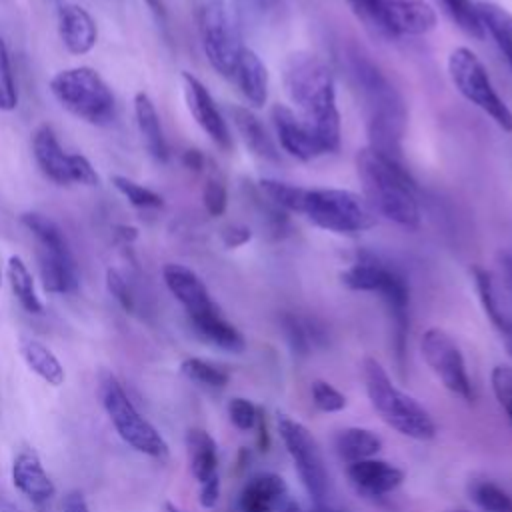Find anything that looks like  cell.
Returning a JSON list of instances; mask_svg holds the SVG:
<instances>
[{
  "label": "cell",
  "instance_id": "60d3db41",
  "mask_svg": "<svg viewBox=\"0 0 512 512\" xmlns=\"http://www.w3.org/2000/svg\"><path fill=\"white\" fill-rule=\"evenodd\" d=\"M106 288L124 312H134V294L130 290L128 280L124 278V274L120 270H116V268L106 270Z\"/></svg>",
  "mask_w": 512,
  "mask_h": 512
},
{
  "label": "cell",
  "instance_id": "e0dca14e",
  "mask_svg": "<svg viewBox=\"0 0 512 512\" xmlns=\"http://www.w3.org/2000/svg\"><path fill=\"white\" fill-rule=\"evenodd\" d=\"M10 476L14 488L36 506H42L56 496V486L48 476L40 454L30 446H24L14 454Z\"/></svg>",
  "mask_w": 512,
  "mask_h": 512
},
{
  "label": "cell",
  "instance_id": "d4e9b609",
  "mask_svg": "<svg viewBox=\"0 0 512 512\" xmlns=\"http://www.w3.org/2000/svg\"><path fill=\"white\" fill-rule=\"evenodd\" d=\"M190 326L194 328V332L208 344L226 350V352H242L246 348V340L242 336V332L228 322V318L222 314L220 308L202 314L198 318H190Z\"/></svg>",
  "mask_w": 512,
  "mask_h": 512
},
{
  "label": "cell",
  "instance_id": "ab89813d",
  "mask_svg": "<svg viewBox=\"0 0 512 512\" xmlns=\"http://www.w3.org/2000/svg\"><path fill=\"white\" fill-rule=\"evenodd\" d=\"M258 406L252 404L248 398L236 396L228 402V418L238 430H252L258 418Z\"/></svg>",
  "mask_w": 512,
  "mask_h": 512
},
{
  "label": "cell",
  "instance_id": "7bdbcfd3",
  "mask_svg": "<svg viewBox=\"0 0 512 512\" xmlns=\"http://www.w3.org/2000/svg\"><path fill=\"white\" fill-rule=\"evenodd\" d=\"M218 498H220V478L218 476L200 484L198 502L202 508H214L218 504Z\"/></svg>",
  "mask_w": 512,
  "mask_h": 512
},
{
  "label": "cell",
  "instance_id": "484cf974",
  "mask_svg": "<svg viewBox=\"0 0 512 512\" xmlns=\"http://www.w3.org/2000/svg\"><path fill=\"white\" fill-rule=\"evenodd\" d=\"M18 352L28 366L30 372H34L42 382L48 386H62L66 380V370L58 356L40 340L36 338H20Z\"/></svg>",
  "mask_w": 512,
  "mask_h": 512
},
{
  "label": "cell",
  "instance_id": "f35d334b",
  "mask_svg": "<svg viewBox=\"0 0 512 512\" xmlns=\"http://www.w3.org/2000/svg\"><path fill=\"white\" fill-rule=\"evenodd\" d=\"M490 380H492V390L498 404L502 406V410L512 422V366L508 364L494 366Z\"/></svg>",
  "mask_w": 512,
  "mask_h": 512
},
{
  "label": "cell",
  "instance_id": "9c48e42d",
  "mask_svg": "<svg viewBox=\"0 0 512 512\" xmlns=\"http://www.w3.org/2000/svg\"><path fill=\"white\" fill-rule=\"evenodd\" d=\"M50 92L72 116L88 124H108L116 112V98L106 80L90 66H72L50 78Z\"/></svg>",
  "mask_w": 512,
  "mask_h": 512
},
{
  "label": "cell",
  "instance_id": "836d02e7",
  "mask_svg": "<svg viewBox=\"0 0 512 512\" xmlns=\"http://www.w3.org/2000/svg\"><path fill=\"white\" fill-rule=\"evenodd\" d=\"M436 4L448 14V18L470 38L482 40L484 28L478 16V8L476 2L472 0H436Z\"/></svg>",
  "mask_w": 512,
  "mask_h": 512
},
{
  "label": "cell",
  "instance_id": "44dd1931",
  "mask_svg": "<svg viewBox=\"0 0 512 512\" xmlns=\"http://www.w3.org/2000/svg\"><path fill=\"white\" fill-rule=\"evenodd\" d=\"M288 486L282 476L274 472H260L252 476L240 496L238 510L240 512H278L280 506L288 500Z\"/></svg>",
  "mask_w": 512,
  "mask_h": 512
},
{
  "label": "cell",
  "instance_id": "f5cc1de1",
  "mask_svg": "<svg viewBox=\"0 0 512 512\" xmlns=\"http://www.w3.org/2000/svg\"><path fill=\"white\" fill-rule=\"evenodd\" d=\"M278 512H302V510H300L298 502H294V500H286V502L280 506V510H278Z\"/></svg>",
  "mask_w": 512,
  "mask_h": 512
},
{
  "label": "cell",
  "instance_id": "52a82bcc",
  "mask_svg": "<svg viewBox=\"0 0 512 512\" xmlns=\"http://www.w3.org/2000/svg\"><path fill=\"white\" fill-rule=\"evenodd\" d=\"M98 396L110 424L124 444L156 460H164L168 456V442L164 436L148 418L140 414L126 394L122 382L108 370H102L98 376Z\"/></svg>",
  "mask_w": 512,
  "mask_h": 512
},
{
  "label": "cell",
  "instance_id": "7dc6e473",
  "mask_svg": "<svg viewBox=\"0 0 512 512\" xmlns=\"http://www.w3.org/2000/svg\"><path fill=\"white\" fill-rule=\"evenodd\" d=\"M182 162H184V166H186V168H190V170H194V172H200V170H202V166H204V156H202V152H200V150L190 148V150H186V152H184Z\"/></svg>",
  "mask_w": 512,
  "mask_h": 512
},
{
  "label": "cell",
  "instance_id": "6f0895ef",
  "mask_svg": "<svg viewBox=\"0 0 512 512\" xmlns=\"http://www.w3.org/2000/svg\"><path fill=\"white\" fill-rule=\"evenodd\" d=\"M450 512H470V510H450Z\"/></svg>",
  "mask_w": 512,
  "mask_h": 512
},
{
  "label": "cell",
  "instance_id": "f6af8a7d",
  "mask_svg": "<svg viewBox=\"0 0 512 512\" xmlns=\"http://www.w3.org/2000/svg\"><path fill=\"white\" fill-rule=\"evenodd\" d=\"M222 240L228 248H238L242 244H246L250 240V230L246 226H228L224 232H222Z\"/></svg>",
  "mask_w": 512,
  "mask_h": 512
},
{
  "label": "cell",
  "instance_id": "d6986e66",
  "mask_svg": "<svg viewBox=\"0 0 512 512\" xmlns=\"http://www.w3.org/2000/svg\"><path fill=\"white\" fill-rule=\"evenodd\" d=\"M58 36L70 54L84 56L98 42V26L84 6L66 2L58 8Z\"/></svg>",
  "mask_w": 512,
  "mask_h": 512
},
{
  "label": "cell",
  "instance_id": "9a60e30c",
  "mask_svg": "<svg viewBox=\"0 0 512 512\" xmlns=\"http://www.w3.org/2000/svg\"><path fill=\"white\" fill-rule=\"evenodd\" d=\"M162 280H164L168 292L186 310L188 320L198 318V316L208 314V312L218 308V304L212 300V296H210L206 284L202 282V278L194 270H190L188 266L176 264V262L164 264Z\"/></svg>",
  "mask_w": 512,
  "mask_h": 512
},
{
  "label": "cell",
  "instance_id": "2e32d148",
  "mask_svg": "<svg viewBox=\"0 0 512 512\" xmlns=\"http://www.w3.org/2000/svg\"><path fill=\"white\" fill-rule=\"evenodd\" d=\"M270 120L282 150L296 160L308 162L324 154L322 146L318 144L310 128L302 122V118L294 112V108L286 104H274L270 110Z\"/></svg>",
  "mask_w": 512,
  "mask_h": 512
},
{
  "label": "cell",
  "instance_id": "f1b7e54d",
  "mask_svg": "<svg viewBox=\"0 0 512 512\" xmlns=\"http://www.w3.org/2000/svg\"><path fill=\"white\" fill-rule=\"evenodd\" d=\"M484 34L490 36L512 70V12L496 2H476Z\"/></svg>",
  "mask_w": 512,
  "mask_h": 512
},
{
  "label": "cell",
  "instance_id": "8992f818",
  "mask_svg": "<svg viewBox=\"0 0 512 512\" xmlns=\"http://www.w3.org/2000/svg\"><path fill=\"white\" fill-rule=\"evenodd\" d=\"M200 38L210 66L232 78L240 54L244 52V2L242 0H202Z\"/></svg>",
  "mask_w": 512,
  "mask_h": 512
},
{
  "label": "cell",
  "instance_id": "11a10c76",
  "mask_svg": "<svg viewBox=\"0 0 512 512\" xmlns=\"http://www.w3.org/2000/svg\"><path fill=\"white\" fill-rule=\"evenodd\" d=\"M162 512H182V510H180L176 504H172V502H164Z\"/></svg>",
  "mask_w": 512,
  "mask_h": 512
},
{
  "label": "cell",
  "instance_id": "8fae6325",
  "mask_svg": "<svg viewBox=\"0 0 512 512\" xmlns=\"http://www.w3.org/2000/svg\"><path fill=\"white\" fill-rule=\"evenodd\" d=\"M350 4L368 26L388 36H422L438 24L426 0H350Z\"/></svg>",
  "mask_w": 512,
  "mask_h": 512
},
{
  "label": "cell",
  "instance_id": "8d00e7d4",
  "mask_svg": "<svg viewBox=\"0 0 512 512\" xmlns=\"http://www.w3.org/2000/svg\"><path fill=\"white\" fill-rule=\"evenodd\" d=\"M310 394L314 406L320 412H340L346 408V396L326 380H314Z\"/></svg>",
  "mask_w": 512,
  "mask_h": 512
},
{
  "label": "cell",
  "instance_id": "7a4b0ae2",
  "mask_svg": "<svg viewBox=\"0 0 512 512\" xmlns=\"http://www.w3.org/2000/svg\"><path fill=\"white\" fill-rule=\"evenodd\" d=\"M260 192L276 208L306 216L322 230L356 234L376 224V212L368 200L344 188H304L282 180H260Z\"/></svg>",
  "mask_w": 512,
  "mask_h": 512
},
{
  "label": "cell",
  "instance_id": "bcb514c9",
  "mask_svg": "<svg viewBox=\"0 0 512 512\" xmlns=\"http://www.w3.org/2000/svg\"><path fill=\"white\" fill-rule=\"evenodd\" d=\"M258 432H256V444H258V450L260 452H266L270 448V434H268V426H266V414L264 410L260 408L258 410V418H256V426H254Z\"/></svg>",
  "mask_w": 512,
  "mask_h": 512
},
{
  "label": "cell",
  "instance_id": "4fadbf2b",
  "mask_svg": "<svg viewBox=\"0 0 512 512\" xmlns=\"http://www.w3.org/2000/svg\"><path fill=\"white\" fill-rule=\"evenodd\" d=\"M420 352L444 388L466 402L474 400V386L466 370L464 354L446 330L438 326L428 328L420 338Z\"/></svg>",
  "mask_w": 512,
  "mask_h": 512
},
{
  "label": "cell",
  "instance_id": "9f6ffc18",
  "mask_svg": "<svg viewBox=\"0 0 512 512\" xmlns=\"http://www.w3.org/2000/svg\"><path fill=\"white\" fill-rule=\"evenodd\" d=\"M504 346H506V350H508V352H510V356H512V340L504 342Z\"/></svg>",
  "mask_w": 512,
  "mask_h": 512
},
{
  "label": "cell",
  "instance_id": "5b68a950",
  "mask_svg": "<svg viewBox=\"0 0 512 512\" xmlns=\"http://www.w3.org/2000/svg\"><path fill=\"white\" fill-rule=\"evenodd\" d=\"M362 374L372 408L390 428L412 440H430L436 436V424L428 410L394 386L376 358L366 356L362 360Z\"/></svg>",
  "mask_w": 512,
  "mask_h": 512
},
{
  "label": "cell",
  "instance_id": "74e56055",
  "mask_svg": "<svg viewBox=\"0 0 512 512\" xmlns=\"http://www.w3.org/2000/svg\"><path fill=\"white\" fill-rule=\"evenodd\" d=\"M202 200L204 208L210 216H222L226 206H228V192L226 184L218 174H212L206 178L204 190H202Z\"/></svg>",
  "mask_w": 512,
  "mask_h": 512
},
{
  "label": "cell",
  "instance_id": "c3c4849f",
  "mask_svg": "<svg viewBox=\"0 0 512 512\" xmlns=\"http://www.w3.org/2000/svg\"><path fill=\"white\" fill-rule=\"evenodd\" d=\"M144 2L148 4L150 12L156 16V20L166 22V6H164V2H162V0H144Z\"/></svg>",
  "mask_w": 512,
  "mask_h": 512
},
{
  "label": "cell",
  "instance_id": "cb8c5ba5",
  "mask_svg": "<svg viewBox=\"0 0 512 512\" xmlns=\"http://www.w3.org/2000/svg\"><path fill=\"white\" fill-rule=\"evenodd\" d=\"M232 78L248 104H252L256 108L266 104V100H268V70L254 50L244 48V52L238 58Z\"/></svg>",
  "mask_w": 512,
  "mask_h": 512
},
{
  "label": "cell",
  "instance_id": "ba28073f",
  "mask_svg": "<svg viewBox=\"0 0 512 512\" xmlns=\"http://www.w3.org/2000/svg\"><path fill=\"white\" fill-rule=\"evenodd\" d=\"M22 226L36 242V262L42 288L48 294H72L78 290V266L62 228L40 212H24Z\"/></svg>",
  "mask_w": 512,
  "mask_h": 512
},
{
  "label": "cell",
  "instance_id": "b9f144b4",
  "mask_svg": "<svg viewBox=\"0 0 512 512\" xmlns=\"http://www.w3.org/2000/svg\"><path fill=\"white\" fill-rule=\"evenodd\" d=\"M72 182L74 184H84V186H98L100 184V176H98L96 168L82 154H72Z\"/></svg>",
  "mask_w": 512,
  "mask_h": 512
},
{
  "label": "cell",
  "instance_id": "4dcf8cb0",
  "mask_svg": "<svg viewBox=\"0 0 512 512\" xmlns=\"http://www.w3.org/2000/svg\"><path fill=\"white\" fill-rule=\"evenodd\" d=\"M380 448H382V440L368 428L352 426V428L340 430L336 436V450L340 458L346 460L348 464L374 458L380 452Z\"/></svg>",
  "mask_w": 512,
  "mask_h": 512
},
{
  "label": "cell",
  "instance_id": "4316f807",
  "mask_svg": "<svg viewBox=\"0 0 512 512\" xmlns=\"http://www.w3.org/2000/svg\"><path fill=\"white\" fill-rule=\"evenodd\" d=\"M396 270L380 262L378 258L364 254L358 256L346 270H342L340 280L346 288L356 292H380Z\"/></svg>",
  "mask_w": 512,
  "mask_h": 512
},
{
  "label": "cell",
  "instance_id": "6da1fadb",
  "mask_svg": "<svg viewBox=\"0 0 512 512\" xmlns=\"http://www.w3.org/2000/svg\"><path fill=\"white\" fill-rule=\"evenodd\" d=\"M282 84L294 112L310 128L324 154L336 152L340 146V112L328 64L308 50L290 52L282 64Z\"/></svg>",
  "mask_w": 512,
  "mask_h": 512
},
{
  "label": "cell",
  "instance_id": "7402d4cb",
  "mask_svg": "<svg viewBox=\"0 0 512 512\" xmlns=\"http://www.w3.org/2000/svg\"><path fill=\"white\" fill-rule=\"evenodd\" d=\"M134 118H136V126L142 136V142L150 152V156L158 162H166L170 156V150L162 130V122L152 98L144 90L134 94Z\"/></svg>",
  "mask_w": 512,
  "mask_h": 512
},
{
  "label": "cell",
  "instance_id": "603a6c76",
  "mask_svg": "<svg viewBox=\"0 0 512 512\" xmlns=\"http://www.w3.org/2000/svg\"><path fill=\"white\" fill-rule=\"evenodd\" d=\"M228 112H230V118H232V124L236 128V132L240 134L242 142L246 144V148L254 156H258L262 160H270V162H276L280 158L272 136L268 134L262 120L250 108L230 106Z\"/></svg>",
  "mask_w": 512,
  "mask_h": 512
},
{
  "label": "cell",
  "instance_id": "d590c367",
  "mask_svg": "<svg viewBox=\"0 0 512 512\" xmlns=\"http://www.w3.org/2000/svg\"><path fill=\"white\" fill-rule=\"evenodd\" d=\"M18 106V90L12 72V62L4 40L0 38V110L10 112Z\"/></svg>",
  "mask_w": 512,
  "mask_h": 512
},
{
  "label": "cell",
  "instance_id": "3957f363",
  "mask_svg": "<svg viewBox=\"0 0 512 512\" xmlns=\"http://www.w3.org/2000/svg\"><path fill=\"white\" fill-rule=\"evenodd\" d=\"M356 172L362 182V196L376 214L404 228H416L420 224L416 184L402 160H394L366 146L356 154Z\"/></svg>",
  "mask_w": 512,
  "mask_h": 512
},
{
  "label": "cell",
  "instance_id": "30bf717a",
  "mask_svg": "<svg viewBox=\"0 0 512 512\" xmlns=\"http://www.w3.org/2000/svg\"><path fill=\"white\" fill-rule=\"evenodd\" d=\"M448 76L454 88L486 116H490L504 132H512V110L496 92L486 66L466 46H458L448 56Z\"/></svg>",
  "mask_w": 512,
  "mask_h": 512
},
{
  "label": "cell",
  "instance_id": "680465c9",
  "mask_svg": "<svg viewBox=\"0 0 512 512\" xmlns=\"http://www.w3.org/2000/svg\"><path fill=\"white\" fill-rule=\"evenodd\" d=\"M0 284H2V270H0Z\"/></svg>",
  "mask_w": 512,
  "mask_h": 512
},
{
  "label": "cell",
  "instance_id": "681fc988",
  "mask_svg": "<svg viewBox=\"0 0 512 512\" xmlns=\"http://www.w3.org/2000/svg\"><path fill=\"white\" fill-rule=\"evenodd\" d=\"M116 230H118L116 234L122 238V242H124V244L132 242V240L136 238V234H138V230H136V228H132V226H124V224H122V226H118Z\"/></svg>",
  "mask_w": 512,
  "mask_h": 512
},
{
  "label": "cell",
  "instance_id": "ee69618b",
  "mask_svg": "<svg viewBox=\"0 0 512 512\" xmlns=\"http://www.w3.org/2000/svg\"><path fill=\"white\" fill-rule=\"evenodd\" d=\"M62 512H90V506L80 490H68L62 496Z\"/></svg>",
  "mask_w": 512,
  "mask_h": 512
},
{
  "label": "cell",
  "instance_id": "f907efd6",
  "mask_svg": "<svg viewBox=\"0 0 512 512\" xmlns=\"http://www.w3.org/2000/svg\"><path fill=\"white\" fill-rule=\"evenodd\" d=\"M0 512H22L20 506H16L2 490H0Z\"/></svg>",
  "mask_w": 512,
  "mask_h": 512
},
{
  "label": "cell",
  "instance_id": "83f0119b",
  "mask_svg": "<svg viewBox=\"0 0 512 512\" xmlns=\"http://www.w3.org/2000/svg\"><path fill=\"white\" fill-rule=\"evenodd\" d=\"M186 454L190 472L198 484L218 476V446L206 430L190 428L186 432Z\"/></svg>",
  "mask_w": 512,
  "mask_h": 512
},
{
  "label": "cell",
  "instance_id": "ffe728a7",
  "mask_svg": "<svg viewBox=\"0 0 512 512\" xmlns=\"http://www.w3.org/2000/svg\"><path fill=\"white\" fill-rule=\"evenodd\" d=\"M348 478L360 494L382 498L400 488L404 482V472L386 460L366 458L348 464Z\"/></svg>",
  "mask_w": 512,
  "mask_h": 512
},
{
  "label": "cell",
  "instance_id": "277c9868",
  "mask_svg": "<svg viewBox=\"0 0 512 512\" xmlns=\"http://www.w3.org/2000/svg\"><path fill=\"white\" fill-rule=\"evenodd\" d=\"M352 70L368 112V146L394 160H402L400 140L406 124V108L400 94L372 62L354 56Z\"/></svg>",
  "mask_w": 512,
  "mask_h": 512
},
{
  "label": "cell",
  "instance_id": "ac0fdd59",
  "mask_svg": "<svg viewBox=\"0 0 512 512\" xmlns=\"http://www.w3.org/2000/svg\"><path fill=\"white\" fill-rule=\"evenodd\" d=\"M30 148L40 172L58 186H70L72 182V154L66 152L50 124H40L32 132Z\"/></svg>",
  "mask_w": 512,
  "mask_h": 512
},
{
  "label": "cell",
  "instance_id": "1f68e13d",
  "mask_svg": "<svg viewBox=\"0 0 512 512\" xmlns=\"http://www.w3.org/2000/svg\"><path fill=\"white\" fill-rule=\"evenodd\" d=\"M468 496L482 512H512V494L492 480H472Z\"/></svg>",
  "mask_w": 512,
  "mask_h": 512
},
{
  "label": "cell",
  "instance_id": "7c38bea8",
  "mask_svg": "<svg viewBox=\"0 0 512 512\" xmlns=\"http://www.w3.org/2000/svg\"><path fill=\"white\" fill-rule=\"evenodd\" d=\"M278 434L294 462V468L308 496L316 504H324L328 496V472L316 438L304 424L296 422L286 414L278 416Z\"/></svg>",
  "mask_w": 512,
  "mask_h": 512
},
{
  "label": "cell",
  "instance_id": "5bb4252c",
  "mask_svg": "<svg viewBox=\"0 0 512 512\" xmlns=\"http://www.w3.org/2000/svg\"><path fill=\"white\" fill-rule=\"evenodd\" d=\"M182 90L184 100L188 106V112L196 120V124L208 134V138L220 146L222 150L232 148V136L228 130V124L216 106L212 94L208 88L190 72H182Z\"/></svg>",
  "mask_w": 512,
  "mask_h": 512
},
{
  "label": "cell",
  "instance_id": "816d5d0a",
  "mask_svg": "<svg viewBox=\"0 0 512 512\" xmlns=\"http://www.w3.org/2000/svg\"><path fill=\"white\" fill-rule=\"evenodd\" d=\"M248 2L252 4L254 10H260V12L272 8V4H274V0H248Z\"/></svg>",
  "mask_w": 512,
  "mask_h": 512
},
{
  "label": "cell",
  "instance_id": "db71d44e",
  "mask_svg": "<svg viewBox=\"0 0 512 512\" xmlns=\"http://www.w3.org/2000/svg\"><path fill=\"white\" fill-rule=\"evenodd\" d=\"M310 512H338V510H334V508H330V506H326V504H316Z\"/></svg>",
  "mask_w": 512,
  "mask_h": 512
},
{
  "label": "cell",
  "instance_id": "e575fe53",
  "mask_svg": "<svg viewBox=\"0 0 512 512\" xmlns=\"http://www.w3.org/2000/svg\"><path fill=\"white\" fill-rule=\"evenodd\" d=\"M112 186L134 206V208H140V210H156V208H162L164 206V198L154 192L152 188L148 186H142L126 176H120V174H114L112 178Z\"/></svg>",
  "mask_w": 512,
  "mask_h": 512
},
{
  "label": "cell",
  "instance_id": "d6a6232c",
  "mask_svg": "<svg viewBox=\"0 0 512 512\" xmlns=\"http://www.w3.org/2000/svg\"><path fill=\"white\" fill-rule=\"evenodd\" d=\"M180 372L182 376H186L190 382H196L204 388H212V390H222L228 380H230V372L210 360L204 358H184L180 362Z\"/></svg>",
  "mask_w": 512,
  "mask_h": 512
},
{
  "label": "cell",
  "instance_id": "f546056e",
  "mask_svg": "<svg viewBox=\"0 0 512 512\" xmlns=\"http://www.w3.org/2000/svg\"><path fill=\"white\" fill-rule=\"evenodd\" d=\"M6 280L10 284L14 298L26 312L42 314L44 304L36 292L34 276H32L30 268L26 266V262L18 254H12L6 262Z\"/></svg>",
  "mask_w": 512,
  "mask_h": 512
}]
</instances>
